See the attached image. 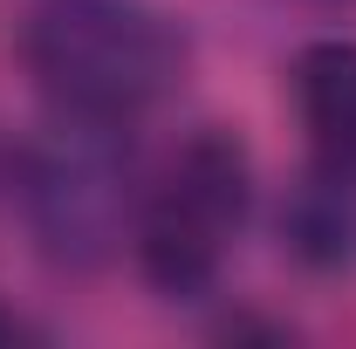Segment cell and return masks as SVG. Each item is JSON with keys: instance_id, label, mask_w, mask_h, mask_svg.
<instances>
[{"instance_id": "1", "label": "cell", "mask_w": 356, "mask_h": 349, "mask_svg": "<svg viewBox=\"0 0 356 349\" xmlns=\"http://www.w3.org/2000/svg\"><path fill=\"white\" fill-rule=\"evenodd\" d=\"M21 62L62 117L131 124L185 76V35L151 0H35Z\"/></svg>"}, {"instance_id": "2", "label": "cell", "mask_w": 356, "mask_h": 349, "mask_svg": "<svg viewBox=\"0 0 356 349\" xmlns=\"http://www.w3.org/2000/svg\"><path fill=\"white\" fill-rule=\"evenodd\" d=\"M247 213H254V165L240 137L192 131L137 213V261L151 274V288L206 295L220 281L226 254L240 247Z\"/></svg>"}, {"instance_id": "3", "label": "cell", "mask_w": 356, "mask_h": 349, "mask_svg": "<svg viewBox=\"0 0 356 349\" xmlns=\"http://www.w3.org/2000/svg\"><path fill=\"white\" fill-rule=\"evenodd\" d=\"M21 206L55 267H103L144 213L124 124L62 117V131L21 158Z\"/></svg>"}, {"instance_id": "4", "label": "cell", "mask_w": 356, "mask_h": 349, "mask_svg": "<svg viewBox=\"0 0 356 349\" xmlns=\"http://www.w3.org/2000/svg\"><path fill=\"white\" fill-rule=\"evenodd\" d=\"M295 110L322 172L356 178V42H309L295 62Z\"/></svg>"}, {"instance_id": "5", "label": "cell", "mask_w": 356, "mask_h": 349, "mask_svg": "<svg viewBox=\"0 0 356 349\" xmlns=\"http://www.w3.org/2000/svg\"><path fill=\"white\" fill-rule=\"evenodd\" d=\"M288 240H295V254L315 267H343L356 254V178H336L315 165V178L295 192V206H288Z\"/></svg>"}, {"instance_id": "6", "label": "cell", "mask_w": 356, "mask_h": 349, "mask_svg": "<svg viewBox=\"0 0 356 349\" xmlns=\"http://www.w3.org/2000/svg\"><path fill=\"white\" fill-rule=\"evenodd\" d=\"M14 336H28V322H21V315H7V308H0V343H14Z\"/></svg>"}]
</instances>
